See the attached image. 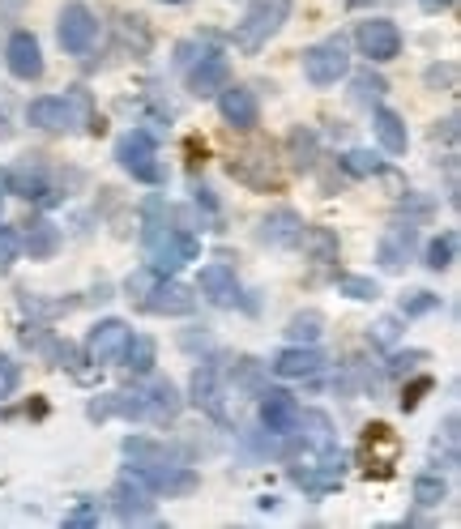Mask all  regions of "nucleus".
Masks as SVG:
<instances>
[{"label": "nucleus", "instance_id": "obj_1", "mask_svg": "<svg viewBox=\"0 0 461 529\" xmlns=\"http://www.w3.org/2000/svg\"><path fill=\"white\" fill-rule=\"evenodd\" d=\"M124 291H129V299L150 316H193L197 312L193 286H184L176 278H163V274H154V269L133 274L129 282H124Z\"/></svg>", "mask_w": 461, "mask_h": 529}, {"label": "nucleus", "instance_id": "obj_2", "mask_svg": "<svg viewBox=\"0 0 461 529\" xmlns=\"http://www.w3.org/2000/svg\"><path fill=\"white\" fill-rule=\"evenodd\" d=\"M193 402L197 410H205L214 423L222 427H231L235 423V406H240V393H235V384H231V367L227 363H201L197 372H193Z\"/></svg>", "mask_w": 461, "mask_h": 529}, {"label": "nucleus", "instance_id": "obj_3", "mask_svg": "<svg viewBox=\"0 0 461 529\" xmlns=\"http://www.w3.org/2000/svg\"><path fill=\"white\" fill-rule=\"evenodd\" d=\"M286 18H291V0H257V5L248 9V18L235 26L231 39H235V47H240L244 56H257L261 47L286 26Z\"/></svg>", "mask_w": 461, "mask_h": 529}, {"label": "nucleus", "instance_id": "obj_4", "mask_svg": "<svg viewBox=\"0 0 461 529\" xmlns=\"http://www.w3.org/2000/svg\"><path fill=\"white\" fill-rule=\"evenodd\" d=\"M116 163L141 184H163L167 180L163 163H158V146H154V137L146 133V128H133V133H124L116 141Z\"/></svg>", "mask_w": 461, "mask_h": 529}, {"label": "nucleus", "instance_id": "obj_5", "mask_svg": "<svg viewBox=\"0 0 461 529\" xmlns=\"http://www.w3.org/2000/svg\"><path fill=\"white\" fill-rule=\"evenodd\" d=\"M304 73L312 86H338L346 73H351V47H346L342 35H329L321 43H312L304 52Z\"/></svg>", "mask_w": 461, "mask_h": 529}, {"label": "nucleus", "instance_id": "obj_6", "mask_svg": "<svg viewBox=\"0 0 461 529\" xmlns=\"http://www.w3.org/2000/svg\"><path fill=\"white\" fill-rule=\"evenodd\" d=\"M342 474H346V461H342V448H325V453H312V461L304 466H291V483L308 495H329L342 487Z\"/></svg>", "mask_w": 461, "mask_h": 529}, {"label": "nucleus", "instance_id": "obj_7", "mask_svg": "<svg viewBox=\"0 0 461 529\" xmlns=\"http://www.w3.org/2000/svg\"><path fill=\"white\" fill-rule=\"evenodd\" d=\"M129 474H133L150 495H167V500H171V495H188V491L201 487L197 470L180 466V461H163V466H129Z\"/></svg>", "mask_w": 461, "mask_h": 529}, {"label": "nucleus", "instance_id": "obj_8", "mask_svg": "<svg viewBox=\"0 0 461 529\" xmlns=\"http://www.w3.org/2000/svg\"><path fill=\"white\" fill-rule=\"evenodd\" d=\"M56 39H60V47H65L69 56H82V52L94 47V39H99V18H94L86 5H77V0H73V5L60 9Z\"/></svg>", "mask_w": 461, "mask_h": 529}, {"label": "nucleus", "instance_id": "obj_9", "mask_svg": "<svg viewBox=\"0 0 461 529\" xmlns=\"http://www.w3.org/2000/svg\"><path fill=\"white\" fill-rule=\"evenodd\" d=\"M77 111H86V94H69V99H35L26 107V120L43 128V133H69L77 124Z\"/></svg>", "mask_w": 461, "mask_h": 529}, {"label": "nucleus", "instance_id": "obj_10", "mask_svg": "<svg viewBox=\"0 0 461 529\" xmlns=\"http://www.w3.org/2000/svg\"><path fill=\"white\" fill-rule=\"evenodd\" d=\"M355 43H359V52L368 56L372 64H385V60H397V56H402V30H397V22H389V18L359 22Z\"/></svg>", "mask_w": 461, "mask_h": 529}, {"label": "nucleus", "instance_id": "obj_11", "mask_svg": "<svg viewBox=\"0 0 461 529\" xmlns=\"http://www.w3.org/2000/svg\"><path fill=\"white\" fill-rule=\"evenodd\" d=\"M0 192H13L22 201H39V205H56L60 192L47 180L39 167H0Z\"/></svg>", "mask_w": 461, "mask_h": 529}, {"label": "nucleus", "instance_id": "obj_12", "mask_svg": "<svg viewBox=\"0 0 461 529\" xmlns=\"http://www.w3.org/2000/svg\"><path fill=\"white\" fill-rule=\"evenodd\" d=\"M129 338H133V329L124 325V320H116V316H111V320H99V325L90 329V338H86V359H90L94 367L116 363Z\"/></svg>", "mask_w": 461, "mask_h": 529}, {"label": "nucleus", "instance_id": "obj_13", "mask_svg": "<svg viewBox=\"0 0 461 529\" xmlns=\"http://www.w3.org/2000/svg\"><path fill=\"white\" fill-rule=\"evenodd\" d=\"M299 419V402L286 389H261V427L278 440H291Z\"/></svg>", "mask_w": 461, "mask_h": 529}, {"label": "nucleus", "instance_id": "obj_14", "mask_svg": "<svg viewBox=\"0 0 461 529\" xmlns=\"http://www.w3.org/2000/svg\"><path fill=\"white\" fill-rule=\"evenodd\" d=\"M154 495L137 483L133 474H124L116 487H111V508H116V517L129 525V521H154Z\"/></svg>", "mask_w": 461, "mask_h": 529}, {"label": "nucleus", "instance_id": "obj_15", "mask_svg": "<svg viewBox=\"0 0 461 529\" xmlns=\"http://www.w3.org/2000/svg\"><path fill=\"white\" fill-rule=\"evenodd\" d=\"M231 82V64H227V56L222 52H201V60L188 69V90L197 94V99H214V94Z\"/></svg>", "mask_w": 461, "mask_h": 529}, {"label": "nucleus", "instance_id": "obj_16", "mask_svg": "<svg viewBox=\"0 0 461 529\" xmlns=\"http://www.w3.org/2000/svg\"><path fill=\"white\" fill-rule=\"evenodd\" d=\"M197 291L214 303V308H235L240 303V282H235V269L231 265H205L201 269V278H197Z\"/></svg>", "mask_w": 461, "mask_h": 529}, {"label": "nucleus", "instance_id": "obj_17", "mask_svg": "<svg viewBox=\"0 0 461 529\" xmlns=\"http://www.w3.org/2000/svg\"><path fill=\"white\" fill-rule=\"evenodd\" d=\"M5 60H9V73L22 77V82H35L43 77V52H39V39L30 30H18L5 47Z\"/></svg>", "mask_w": 461, "mask_h": 529}, {"label": "nucleus", "instance_id": "obj_18", "mask_svg": "<svg viewBox=\"0 0 461 529\" xmlns=\"http://www.w3.org/2000/svg\"><path fill=\"white\" fill-rule=\"evenodd\" d=\"M218 111H222V120H227L231 128H252L261 116V107H257V94H252L248 86H222L218 90Z\"/></svg>", "mask_w": 461, "mask_h": 529}, {"label": "nucleus", "instance_id": "obj_19", "mask_svg": "<svg viewBox=\"0 0 461 529\" xmlns=\"http://www.w3.org/2000/svg\"><path fill=\"white\" fill-rule=\"evenodd\" d=\"M269 367H274L282 380H308V376H316L325 367V355L316 346H299L295 342V346H286L282 355H274V363H269Z\"/></svg>", "mask_w": 461, "mask_h": 529}, {"label": "nucleus", "instance_id": "obj_20", "mask_svg": "<svg viewBox=\"0 0 461 529\" xmlns=\"http://www.w3.org/2000/svg\"><path fill=\"white\" fill-rule=\"evenodd\" d=\"M410 252H415V227H410V222H397V227H389L385 235H380L376 261L385 265L389 274H397V269H406Z\"/></svg>", "mask_w": 461, "mask_h": 529}, {"label": "nucleus", "instance_id": "obj_21", "mask_svg": "<svg viewBox=\"0 0 461 529\" xmlns=\"http://www.w3.org/2000/svg\"><path fill=\"white\" fill-rule=\"evenodd\" d=\"M393 457H397V436L385 427V423H376L363 431V461H368V474L376 470L380 478L393 474Z\"/></svg>", "mask_w": 461, "mask_h": 529}, {"label": "nucleus", "instance_id": "obj_22", "mask_svg": "<svg viewBox=\"0 0 461 529\" xmlns=\"http://www.w3.org/2000/svg\"><path fill=\"white\" fill-rule=\"evenodd\" d=\"M299 235H304V218H299L295 210H274V214H265L261 231H257V239H261V244H269V248H295Z\"/></svg>", "mask_w": 461, "mask_h": 529}, {"label": "nucleus", "instance_id": "obj_23", "mask_svg": "<svg viewBox=\"0 0 461 529\" xmlns=\"http://www.w3.org/2000/svg\"><path fill=\"white\" fill-rule=\"evenodd\" d=\"M18 248L30 256V261H47V256H56V248H60V227H52L47 218H26Z\"/></svg>", "mask_w": 461, "mask_h": 529}, {"label": "nucleus", "instance_id": "obj_24", "mask_svg": "<svg viewBox=\"0 0 461 529\" xmlns=\"http://www.w3.org/2000/svg\"><path fill=\"white\" fill-rule=\"evenodd\" d=\"M146 419V397L141 393H129V389H120V393H103V397H94L90 402V419Z\"/></svg>", "mask_w": 461, "mask_h": 529}, {"label": "nucleus", "instance_id": "obj_25", "mask_svg": "<svg viewBox=\"0 0 461 529\" xmlns=\"http://www.w3.org/2000/svg\"><path fill=\"white\" fill-rule=\"evenodd\" d=\"M141 397H146V419L150 423H171L180 414V406H184V397L176 393V384H171V380H154Z\"/></svg>", "mask_w": 461, "mask_h": 529}, {"label": "nucleus", "instance_id": "obj_26", "mask_svg": "<svg viewBox=\"0 0 461 529\" xmlns=\"http://www.w3.org/2000/svg\"><path fill=\"white\" fill-rule=\"evenodd\" d=\"M372 128H376L380 146H385L389 154H406V141H410V133H406V120L397 116V111H389V107H376V111H372Z\"/></svg>", "mask_w": 461, "mask_h": 529}, {"label": "nucleus", "instance_id": "obj_27", "mask_svg": "<svg viewBox=\"0 0 461 529\" xmlns=\"http://www.w3.org/2000/svg\"><path fill=\"white\" fill-rule=\"evenodd\" d=\"M124 457L133 466H163V461H176V453L163 444V440H150V436H129L124 440Z\"/></svg>", "mask_w": 461, "mask_h": 529}, {"label": "nucleus", "instance_id": "obj_28", "mask_svg": "<svg viewBox=\"0 0 461 529\" xmlns=\"http://www.w3.org/2000/svg\"><path fill=\"white\" fill-rule=\"evenodd\" d=\"M120 359L129 367V376H150L158 363V346H154V338H129L120 350Z\"/></svg>", "mask_w": 461, "mask_h": 529}, {"label": "nucleus", "instance_id": "obj_29", "mask_svg": "<svg viewBox=\"0 0 461 529\" xmlns=\"http://www.w3.org/2000/svg\"><path fill=\"white\" fill-rule=\"evenodd\" d=\"M299 244L308 248V256H312L316 265H333V261H338V235H333L329 227H304Z\"/></svg>", "mask_w": 461, "mask_h": 529}, {"label": "nucleus", "instance_id": "obj_30", "mask_svg": "<svg viewBox=\"0 0 461 529\" xmlns=\"http://www.w3.org/2000/svg\"><path fill=\"white\" fill-rule=\"evenodd\" d=\"M286 150H291V167H295V171H312V167H316V150H321V141H316L312 128H295V133L286 137Z\"/></svg>", "mask_w": 461, "mask_h": 529}, {"label": "nucleus", "instance_id": "obj_31", "mask_svg": "<svg viewBox=\"0 0 461 529\" xmlns=\"http://www.w3.org/2000/svg\"><path fill=\"white\" fill-rule=\"evenodd\" d=\"M321 329H325V316L321 312H295L291 325H286L291 342H299V346H312L316 338H321Z\"/></svg>", "mask_w": 461, "mask_h": 529}, {"label": "nucleus", "instance_id": "obj_32", "mask_svg": "<svg viewBox=\"0 0 461 529\" xmlns=\"http://www.w3.org/2000/svg\"><path fill=\"white\" fill-rule=\"evenodd\" d=\"M453 256H457V235L453 231H444V235H436L432 244H427V269H449L453 265Z\"/></svg>", "mask_w": 461, "mask_h": 529}, {"label": "nucleus", "instance_id": "obj_33", "mask_svg": "<svg viewBox=\"0 0 461 529\" xmlns=\"http://www.w3.org/2000/svg\"><path fill=\"white\" fill-rule=\"evenodd\" d=\"M444 495H449V487H444L440 474H419V478H415V504H419V508L444 504Z\"/></svg>", "mask_w": 461, "mask_h": 529}, {"label": "nucleus", "instance_id": "obj_34", "mask_svg": "<svg viewBox=\"0 0 461 529\" xmlns=\"http://www.w3.org/2000/svg\"><path fill=\"white\" fill-rule=\"evenodd\" d=\"M342 167H346V175H355V180H368V175L385 171V163H380L372 150H351V154L342 158Z\"/></svg>", "mask_w": 461, "mask_h": 529}, {"label": "nucleus", "instance_id": "obj_35", "mask_svg": "<svg viewBox=\"0 0 461 529\" xmlns=\"http://www.w3.org/2000/svg\"><path fill=\"white\" fill-rule=\"evenodd\" d=\"M385 90H389V82L380 73H372V69L355 77V103H380V99H385Z\"/></svg>", "mask_w": 461, "mask_h": 529}, {"label": "nucleus", "instance_id": "obj_36", "mask_svg": "<svg viewBox=\"0 0 461 529\" xmlns=\"http://www.w3.org/2000/svg\"><path fill=\"white\" fill-rule=\"evenodd\" d=\"M338 291L351 295V299H359V303L380 299V286H376L372 278H359V274H342V278H338Z\"/></svg>", "mask_w": 461, "mask_h": 529}, {"label": "nucleus", "instance_id": "obj_37", "mask_svg": "<svg viewBox=\"0 0 461 529\" xmlns=\"http://www.w3.org/2000/svg\"><path fill=\"white\" fill-rule=\"evenodd\" d=\"M436 308H440V295H432V291H415L402 299V316H427Z\"/></svg>", "mask_w": 461, "mask_h": 529}, {"label": "nucleus", "instance_id": "obj_38", "mask_svg": "<svg viewBox=\"0 0 461 529\" xmlns=\"http://www.w3.org/2000/svg\"><path fill=\"white\" fill-rule=\"evenodd\" d=\"M427 86L453 94L457 90V64H432V69H427Z\"/></svg>", "mask_w": 461, "mask_h": 529}, {"label": "nucleus", "instance_id": "obj_39", "mask_svg": "<svg viewBox=\"0 0 461 529\" xmlns=\"http://www.w3.org/2000/svg\"><path fill=\"white\" fill-rule=\"evenodd\" d=\"M18 380H22V367L9 355H0V397H9L13 389H18Z\"/></svg>", "mask_w": 461, "mask_h": 529}, {"label": "nucleus", "instance_id": "obj_40", "mask_svg": "<svg viewBox=\"0 0 461 529\" xmlns=\"http://www.w3.org/2000/svg\"><path fill=\"white\" fill-rule=\"evenodd\" d=\"M18 235H13V231H5V227H0V274H5V269L13 265V261H18Z\"/></svg>", "mask_w": 461, "mask_h": 529}, {"label": "nucleus", "instance_id": "obj_41", "mask_svg": "<svg viewBox=\"0 0 461 529\" xmlns=\"http://www.w3.org/2000/svg\"><path fill=\"white\" fill-rule=\"evenodd\" d=\"M69 529H86V525H99V504H82L77 512H69L65 517Z\"/></svg>", "mask_w": 461, "mask_h": 529}, {"label": "nucleus", "instance_id": "obj_42", "mask_svg": "<svg viewBox=\"0 0 461 529\" xmlns=\"http://www.w3.org/2000/svg\"><path fill=\"white\" fill-rule=\"evenodd\" d=\"M415 363H427L423 350H406V355H393V359H389V376H402V372H410Z\"/></svg>", "mask_w": 461, "mask_h": 529}, {"label": "nucleus", "instance_id": "obj_43", "mask_svg": "<svg viewBox=\"0 0 461 529\" xmlns=\"http://www.w3.org/2000/svg\"><path fill=\"white\" fill-rule=\"evenodd\" d=\"M397 342V316L376 320V333H372V346H393Z\"/></svg>", "mask_w": 461, "mask_h": 529}, {"label": "nucleus", "instance_id": "obj_44", "mask_svg": "<svg viewBox=\"0 0 461 529\" xmlns=\"http://www.w3.org/2000/svg\"><path fill=\"white\" fill-rule=\"evenodd\" d=\"M427 389H432V380H427V376L410 384V389H406V397H402V410H415V406H419V397H423Z\"/></svg>", "mask_w": 461, "mask_h": 529}, {"label": "nucleus", "instance_id": "obj_45", "mask_svg": "<svg viewBox=\"0 0 461 529\" xmlns=\"http://www.w3.org/2000/svg\"><path fill=\"white\" fill-rule=\"evenodd\" d=\"M436 137H444V141H457V116H449V120H444V128H436Z\"/></svg>", "mask_w": 461, "mask_h": 529}, {"label": "nucleus", "instance_id": "obj_46", "mask_svg": "<svg viewBox=\"0 0 461 529\" xmlns=\"http://www.w3.org/2000/svg\"><path fill=\"white\" fill-rule=\"evenodd\" d=\"M346 5H351V9H363V5H372V0H346Z\"/></svg>", "mask_w": 461, "mask_h": 529}, {"label": "nucleus", "instance_id": "obj_47", "mask_svg": "<svg viewBox=\"0 0 461 529\" xmlns=\"http://www.w3.org/2000/svg\"><path fill=\"white\" fill-rule=\"evenodd\" d=\"M0 210H5V192H0Z\"/></svg>", "mask_w": 461, "mask_h": 529}, {"label": "nucleus", "instance_id": "obj_48", "mask_svg": "<svg viewBox=\"0 0 461 529\" xmlns=\"http://www.w3.org/2000/svg\"><path fill=\"white\" fill-rule=\"evenodd\" d=\"M167 5H180V0H167Z\"/></svg>", "mask_w": 461, "mask_h": 529}]
</instances>
